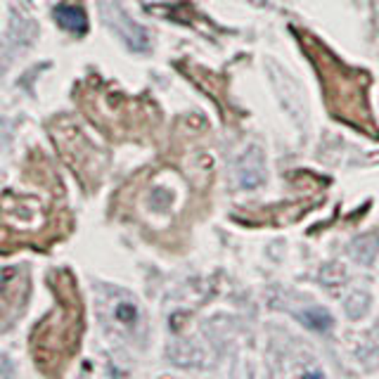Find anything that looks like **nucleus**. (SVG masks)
Listing matches in <instances>:
<instances>
[{"instance_id": "f257e3e1", "label": "nucleus", "mask_w": 379, "mask_h": 379, "mask_svg": "<svg viewBox=\"0 0 379 379\" xmlns=\"http://www.w3.org/2000/svg\"><path fill=\"white\" fill-rule=\"evenodd\" d=\"M57 21L69 31H76V34H83L85 31V14L76 8H57Z\"/></svg>"}]
</instances>
